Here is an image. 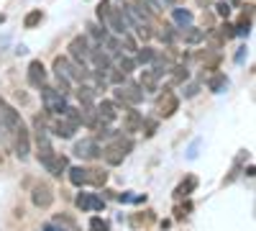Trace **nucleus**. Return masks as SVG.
<instances>
[{
  "instance_id": "obj_1",
  "label": "nucleus",
  "mask_w": 256,
  "mask_h": 231,
  "mask_svg": "<svg viewBox=\"0 0 256 231\" xmlns=\"http://www.w3.org/2000/svg\"><path fill=\"white\" fill-rule=\"evenodd\" d=\"M134 149V141L131 139H123L120 134H116L113 136V144H108L105 149L100 152V157L108 162L110 167H116V164H123V159H126V154Z\"/></svg>"
},
{
  "instance_id": "obj_2",
  "label": "nucleus",
  "mask_w": 256,
  "mask_h": 231,
  "mask_svg": "<svg viewBox=\"0 0 256 231\" xmlns=\"http://www.w3.org/2000/svg\"><path fill=\"white\" fill-rule=\"evenodd\" d=\"M41 100H44V108H46V113L64 116V111H67V100H64V95H62L56 88L41 85Z\"/></svg>"
},
{
  "instance_id": "obj_3",
  "label": "nucleus",
  "mask_w": 256,
  "mask_h": 231,
  "mask_svg": "<svg viewBox=\"0 0 256 231\" xmlns=\"http://www.w3.org/2000/svg\"><path fill=\"white\" fill-rule=\"evenodd\" d=\"M116 100L118 103H128V106H138V103L144 100V90L141 85H136V82H123V85L116 88Z\"/></svg>"
},
{
  "instance_id": "obj_4",
  "label": "nucleus",
  "mask_w": 256,
  "mask_h": 231,
  "mask_svg": "<svg viewBox=\"0 0 256 231\" xmlns=\"http://www.w3.org/2000/svg\"><path fill=\"white\" fill-rule=\"evenodd\" d=\"M90 41L84 39V36H74L72 41H70V57L74 59V65H80V67H84L88 65V59H90Z\"/></svg>"
},
{
  "instance_id": "obj_5",
  "label": "nucleus",
  "mask_w": 256,
  "mask_h": 231,
  "mask_svg": "<svg viewBox=\"0 0 256 231\" xmlns=\"http://www.w3.org/2000/svg\"><path fill=\"white\" fill-rule=\"evenodd\" d=\"M0 123H3L6 126V129L13 134L16 129H18V126L20 123H24V118H20V113L10 106V103L8 100H3V98H0Z\"/></svg>"
},
{
  "instance_id": "obj_6",
  "label": "nucleus",
  "mask_w": 256,
  "mask_h": 231,
  "mask_svg": "<svg viewBox=\"0 0 256 231\" xmlns=\"http://www.w3.org/2000/svg\"><path fill=\"white\" fill-rule=\"evenodd\" d=\"M177 111H180V98L172 90H164V95H159V100H156V113L162 118H172Z\"/></svg>"
},
{
  "instance_id": "obj_7",
  "label": "nucleus",
  "mask_w": 256,
  "mask_h": 231,
  "mask_svg": "<svg viewBox=\"0 0 256 231\" xmlns=\"http://www.w3.org/2000/svg\"><path fill=\"white\" fill-rule=\"evenodd\" d=\"M72 152H74V157H80V159H98L100 152H102V146L98 144V139H82V141L74 144Z\"/></svg>"
},
{
  "instance_id": "obj_8",
  "label": "nucleus",
  "mask_w": 256,
  "mask_h": 231,
  "mask_svg": "<svg viewBox=\"0 0 256 231\" xmlns=\"http://www.w3.org/2000/svg\"><path fill=\"white\" fill-rule=\"evenodd\" d=\"M13 136H16V157L24 162V159H28V154H31V141H28V131H26V126L20 123L18 129L13 131Z\"/></svg>"
},
{
  "instance_id": "obj_9",
  "label": "nucleus",
  "mask_w": 256,
  "mask_h": 231,
  "mask_svg": "<svg viewBox=\"0 0 256 231\" xmlns=\"http://www.w3.org/2000/svg\"><path fill=\"white\" fill-rule=\"evenodd\" d=\"M31 200L36 208H49L54 203V193H52V187L46 182H38L34 185V190H31Z\"/></svg>"
},
{
  "instance_id": "obj_10",
  "label": "nucleus",
  "mask_w": 256,
  "mask_h": 231,
  "mask_svg": "<svg viewBox=\"0 0 256 231\" xmlns=\"http://www.w3.org/2000/svg\"><path fill=\"white\" fill-rule=\"evenodd\" d=\"M28 82L34 88H41V85H46V67H44V62L41 59H34L31 65H28Z\"/></svg>"
},
{
  "instance_id": "obj_11",
  "label": "nucleus",
  "mask_w": 256,
  "mask_h": 231,
  "mask_svg": "<svg viewBox=\"0 0 256 231\" xmlns=\"http://www.w3.org/2000/svg\"><path fill=\"white\" fill-rule=\"evenodd\" d=\"M77 208H80V211H102L105 200L92 195V193H80L77 195Z\"/></svg>"
},
{
  "instance_id": "obj_12",
  "label": "nucleus",
  "mask_w": 256,
  "mask_h": 231,
  "mask_svg": "<svg viewBox=\"0 0 256 231\" xmlns=\"http://www.w3.org/2000/svg\"><path fill=\"white\" fill-rule=\"evenodd\" d=\"M98 118H100V123H113L116 118H118V106L113 100H102V103H98Z\"/></svg>"
},
{
  "instance_id": "obj_13",
  "label": "nucleus",
  "mask_w": 256,
  "mask_h": 231,
  "mask_svg": "<svg viewBox=\"0 0 256 231\" xmlns=\"http://www.w3.org/2000/svg\"><path fill=\"white\" fill-rule=\"evenodd\" d=\"M105 29H110L116 36H120V34H126L128 29H126V21H123V16H120V11L118 8H110V13H108V24H105Z\"/></svg>"
},
{
  "instance_id": "obj_14",
  "label": "nucleus",
  "mask_w": 256,
  "mask_h": 231,
  "mask_svg": "<svg viewBox=\"0 0 256 231\" xmlns=\"http://www.w3.org/2000/svg\"><path fill=\"white\" fill-rule=\"evenodd\" d=\"M52 131H54L56 136H62V139H72V136H74V131H77V126H74V123H70L67 118L62 116V118H56V121L52 123Z\"/></svg>"
},
{
  "instance_id": "obj_15",
  "label": "nucleus",
  "mask_w": 256,
  "mask_h": 231,
  "mask_svg": "<svg viewBox=\"0 0 256 231\" xmlns=\"http://www.w3.org/2000/svg\"><path fill=\"white\" fill-rule=\"evenodd\" d=\"M90 59H92L95 72L108 75V70H110V54H102L100 49H92V52H90Z\"/></svg>"
},
{
  "instance_id": "obj_16",
  "label": "nucleus",
  "mask_w": 256,
  "mask_h": 231,
  "mask_svg": "<svg viewBox=\"0 0 256 231\" xmlns=\"http://www.w3.org/2000/svg\"><path fill=\"white\" fill-rule=\"evenodd\" d=\"M141 118H144V116H141L138 111H134V108L126 111V116H123V131H126V134H136V131L141 129Z\"/></svg>"
},
{
  "instance_id": "obj_17",
  "label": "nucleus",
  "mask_w": 256,
  "mask_h": 231,
  "mask_svg": "<svg viewBox=\"0 0 256 231\" xmlns=\"http://www.w3.org/2000/svg\"><path fill=\"white\" fill-rule=\"evenodd\" d=\"M141 90L144 93H156L159 90V77L152 70H141Z\"/></svg>"
},
{
  "instance_id": "obj_18",
  "label": "nucleus",
  "mask_w": 256,
  "mask_h": 231,
  "mask_svg": "<svg viewBox=\"0 0 256 231\" xmlns=\"http://www.w3.org/2000/svg\"><path fill=\"white\" fill-rule=\"evenodd\" d=\"M152 65V72L156 75V77H162V75H166L169 72V67H172V62H169L164 54H154V59L148 62Z\"/></svg>"
},
{
  "instance_id": "obj_19",
  "label": "nucleus",
  "mask_w": 256,
  "mask_h": 231,
  "mask_svg": "<svg viewBox=\"0 0 256 231\" xmlns=\"http://www.w3.org/2000/svg\"><path fill=\"white\" fill-rule=\"evenodd\" d=\"M172 18L180 29H190L192 26V11L187 8H172Z\"/></svg>"
},
{
  "instance_id": "obj_20",
  "label": "nucleus",
  "mask_w": 256,
  "mask_h": 231,
  "mask_svg": "<svg viewBox=\"0 0 256 231\" xmlns=\"http://www.w3.org/2000/svg\"><path fill=\"white\" fill-rule=\"evenodd\" d=\"M195 187H198V177L195 175H190L184 182H180L177 185V190H174V198H187L192 190H195Z\"/></svg>"
},
{
  "instance_id": "obj_21",
  "label": "nucleus",
  "mask_w": 256,
  "mask_h": 231,
  "mask_svg": "<svg viewBox=\"0 0 256 231\" xmlns=\"http://www.w3.org/2000/svg\"><path fill=\"white\" fill-rule=\"evenodd\" d=\"M226 88H228V77L220 75V72H216V75L208 80V90H210V93H223Z\"/></svg>"
},
{
  "instance_id": "obj_22",
  "label": "nucleus",
  "mask_w": 256,
  "mask_h": 231,
  "mask_svg": "<svg viewBox=\"0 0 256 231\" xmlns=\"http://www.w3.org/2000/svg\"><path fill=\"white\" fill-rule=\"evenodd\" d=\"M70 170V164H67V157H54L52 159V164L46 167V172H52L54 177H62L64 172Z\"/></svg>"
},
{
  "instance_id": "obj_23",
  "label": "nucleus",
  "mask_w": 256,
  "mask_h": 231,
  "mask_svg": "<svg viewBox=\"0 0 256 231\" xmlns=\"http://www.w3.org/2000/svg\"><path fill=\"white\" fill-rule=\"evenodd\" d=\"M77 98H80L82 106H92V103H95V88H90V85H84V82H80Z\"/></svg>"
},
{
  "instance_id": "obj_24",
  "label": "nucleus",
  "mask_w": 256,
  "mask_h": 231,
  "mask_svg": "<svg viewBox=\"0 0 256 231\" xmlns=\"http://www.w3.org/2000/svg\"><path fill=\"white\" fill-rule=\"evenodd\" d=\"M70 182L72 185H77V187H82V185H88V170L84 167H70Z\"/></svg>"
},
{
  "instance_id": "obj_25",
  "label": "nucleus",
  "mask_w": 256,
  "mask_h": 231,
  "mask_svg": "<svg viewBox=\"0 0 256 231\" xmlns=\"http://www.w3.org/2000/svg\"><path fill=\"white\" fill-rule=\"evenodd\" d=\"M105 182H108V172H105V170H88V185L102 187Z\"/></svg>"
},
{
  "instance_id": "obj_26",
  "label": "nucleus",
  "mask_w": 256,
  "mask_h": 231,
  "mask_svg": "<svg viewBox=\"0 0 256 231\" xmlns=\"http://www.w3.org/2000/svg\"><path fill=\"white\" fill-rule=\"evenodd\" d=\"M251 16H254V11H251L248 16L244 13L241 21H238L236 26H233V29H236V36H248V34H251Z\"/></svg>"
},
{
  "instance_id": "obj_27",
  "label": "nucleus",
  "mask_w": 256,
  "mask_h": 231,
  "mask_svg": "<svg viewBox=\"0 0 256 231\" xmlns=\"http://www.w3.org/2000/svg\"><path fill=\"white\" fill-rule=\"evenodd\" d=\"M154 54L156 52L152 47H141V49H136V59L134 62H136V65H148V62L154 59Z\"/></svg>"
},
{
  "instance_id": "obj_28",
  "label": "nucleus",
  "mask_w": 256,
  "mask_h": 231,
  "mask_svg": "<svg viewBox=\"0 0 256 231\" xmlns=\"http://www.w3.org/2000/svg\"><path fill=\"white\" fill-rule=\"evenodd\" d=\"M88 34L98 41V47H102V41L108 39V31H105L102 26H98V24H88Z\"/></svg>"
},
{
  "instance_id": "obj_29",
  "label": "nucleus",
  "mask_w": 256,
  "mask_h": 231,
  "mask_svg": "<svg viewBox=\"0 0 256 231\" xmlns=\"http://www.w3.org/2000/svg\"><path fill=\"white\" fill-rule=\"evenodd\" d=\"M110 3H108V0H102V3L98 6V11H95V16H98V24L105 29V24H108V13H110Z\"/></svg>"
},
{
  "instance_id": "obj_30",
  "label": "nucleus",
  "mask_w": 256,
  "mask_h": 231,
  "mask_svg": "<svg viewBox=\"0 0 256 231\" xmlns=\"http://www.w3.org/2000/svg\"><path fill=\"white\" fill-rule=\"evenodd\" d=\"M41 21H44V13H41V11L36 8V11H31V13L24 18V26H26V29H36V26L41 24Z\"/></svg>"
},
{
  "instance_id": "obj_31",
  "label": "nucleus",
  "mask_w": 256,
  "mask_h": 231,
  "mask_svg": "<svg viewBox=\"0 0 256 231\" xmlns=\"http://www.w3.org/2000/svg\"><path fill=\"white\" fill-rule=\"evenodd\" d=\"M54 223H56L62 231H80V228H77V223H74L70 216H64V213H62V216H56V218H54Z\"/></svg>"
},
{
  "instance_id": "obj_32",
  "label": "nucleus",
  "mask_w": 256,
  "mask_h": 231,
  "mask_svg": "<svg viewBox=\"0 0 256 231\" xmlns=\"http://www.w3.org/2000/svg\"><path fill=\"white\" fill-rule=\"evenodd\" d=\"M202 39H205V31H202V29H192V26H190V31L184 34V41H187V44H200Z\"/></svg>"
},
{
  "instance_id": "obj_33",
  "label": "nucleus",
  "mask_w": 256,
  "mask_h": 231,
  "mask_svg": "<svg viewBox=\"0 0 256 231\" xmlns=\"http://www.w3.org/2000/svg\"><path fill=\"white\" fill-rule=\"evenodd\" d=\"M64 118H67L70 123H74L77 129L82 126V111H77V108H72V106H67V111H64Z\"/></svg>"
},
{
  "instance_id": "obj_34",
  "label": "nucleus",
  "mask_w": 256,
  "mask_h": 231,
  "mask_svg": "<svg viewBox=\"0 0 256 231\" xmlns=\"http://www.w3.org/2000/svg\"><path fill=\"white\" fill-rule=\"evenodd\" d=\"M156 126H159V123H156L154 118H141V129H138V131H144V136H154V134H156Z\"/></svg>"
},
{
  "instance_id": "obj_35",
  "label": "nucleus",
  "mask_w": 256,
  "mask_h": 231,
  "mask_svg": "<svg viewBox=\"0 0 256 231\" xmlns=\"http://www.w3.org/2000/svg\"><path fill=\"white\" fill-rule=\"evenodd\" d=\"M90 231H110V223L102 221L100 216H95V218H90Z\"/></svg>"
},
{
  "instance_id": "obj_36",
  "label": "nucleus",
  "mask_w": 256,
  "mask_h": 231,
  "mask_svg": "<svg viewBox=\"0 0 256 231\" xmlns=\"http://www.w3.org/2000/svg\"><path fill=\"white\" fill-rule=\"evenodd\" d=\"M118 70L128 75V72H134V70H136V62H134V59H128V57H120V59H118Z\"/></svg>"
},
{
  "instance_id": "obj_37",
  "label": "nucleus",
  "mask_w": 256,
  "mask_h": 231,
  "mask_svg": "<svg viewBox=\"0 0 256 231\" xmlns=\"http://www.w3.org/2000/svg\"><path fill=\"white\" fill-rule=\"evenodd\" d=\"M56 90H59L62 95H67V93L72 90V85H70V77H64V75H56Z\"/></svg>"
},
{
  "instance_id": "obj_38",
  "label": "nucleus",
  "mask_w": 256,
  "mask_h": 231,
  "mask_svg": "<svg viewBox=\"0 0 256 231\" xmlns=\"http://www.w3.org/2000/svg\"><path fill=\"white\" fill-rule=\"evenodd\" d=\"M169 72H172V75H174V80H180V82H184V80L190 77L187 67H182V65H177V67H169Z\"/></svg>"
},
{
  "instance_id": "obj_39",
  "label": "nucleus",
  "mask_w": 256,
  "mask_h": 231,
  "mask_svg": "<svg viewBox=\"0 0 256 231\" xmlns=\"http://www.w3.org/2000/svg\"><path fill=\"white\" fill-rule=\"evenodd\" d=\"M108 75H110V82H113V85H123V82H126V72H120V70H108Z\"/></svg>"
},
{
  "instance_id": "obj_40",
  "label": "nucleus",
  "mask_w": 256,
  "mask_h": 231,
  "mask_svg": "<svg viewBox=\"0 0 256 231\" xmlns=\"http://www.w3.org/2000/svg\"><path fill=\"white\" fill-rule=\"evenodd\" d=\"M220 34H223V39L228 41V39H233V36H236V29H233V24H228V21H226V24L220 26Z\"/></svg>"
},
{
  "instance_id": "obj_41",
  "label": "nucleus",
  "mask_w": 256,
  "mask_h": 231,
  "mask_svg": "<svg viewBox=\"0 0 256 231\" xmlns=\"http://www.w3.org/2000/svg\"><path fill=\"white\" fill-rule=\"evenodd\" d=\"M159 39H162V41H166V44H172V41H174V31H172V26H166V29L159 34Z\"/></svg>"
},
{
  "instance_id": "obj_42",
  "label": "nucleus",
  "mask_w": 256,
  "mask_h": 231,
  "mask_svg": "<svg viewBox=\"0 0 256 231\" xmlns=\"http://www.w3.org/2000/svg\"><path fill=\"white\" fill-rule=\"evenodd\" d=\"M216 8H218V16L220 18H228L230 16V3H226V0H223V3H218Z\"/></svg>"
},
{
  "instance_id": "obj_43",
  "label": "nucleus",
  "mask_w": 256,
  "mask_h": 231,
  "mask_svg": "<svg viewBox=\"0 0 256 231\" xmlns=\"http://www.w3.org/2000/svg\"><path fill=\"white\" fill-rule=\"evenodd\" d=\"M187 211H192V205H190V203H184V205H180V208H177V211H174V213H177V218H182V216H187Z\"/></svg>"
},
{
  "instance_id": "obj_44",
  "label": "nucleus",
  "mask_w": 256,
  "mask_h": 231,
  "mask_svg": "<svg viewBox=\"0 0 256 231\" xmlns=\"http://www.w3.org/2000/svg\"><path fill=\"white\" fill-rule=\"evenodd\" d=\"M152 6H156V8H169L172 6V0H148Z\"/></svg>"
},
{
  "instance_id": "obj_45",
  "label": "nucleus",
  "mask_w": 256,
  "mask_h": 231,
  "mask_svg": "<svg viewBox=\"0 0 256 231\" xmlns=\"http://www.w3.org/2000/svg\"><path fill=\"white\" fill-rule=\"evenodd\" d=\"M41 231H62V228H59V226L52 221V223H44V226H41Z\"/></svg>"
},
{
  "instance_id": "obj_46",
  "label": "nucleus",
  "mask_w": 256,
  "mask_h": 231,
  "mask_svg": "<svg viewBox=\"0 0 256 231\" xmlns=\"http://www.w3.org/2000/svg\"><path fill=\"white\" fill-rule=\"evenodd\" d=\"M244 57H246V47H241V49L236 52V62H238V65H241V62H244Z\"/></svg>"
},
{
  "instance_id": "obj_47",
  "label": "nucleus",
  "mask_w": 256,
  "mask_h": 231,
  "mask_svg": "<svg viewBox=\"0 0 256 231\" xmlns=\"http://www.w3.org/2000/svg\"><path fill=\"white\" fill-rule=\"evenodd\" d=\"M195 93H198V85H187V93H184L187 98H192V95H195Z\"/></svg>"
},
{
  "instance_id": "obj_48",
  "label": "nucleus",
  "mask_w": 256,
  "mask_h": 231,
  "mask_svg": "<svg viewBox=\"0 0 256 231\" xmlns=\"http://www.w3.org/2000/svg\"><path fill=\"white\" fill-rule=\"evenodd\" d=\"M195 3H198V6H205V8H208V6L212 3V0H195Z\"/></svg>"
},
{
  "instance_id": "obj_49",
  "label": "nucleus",
  "mask_w": 256,
  "mask_h": 231,
  "mask_svg": "<svg viewBox=\"0 0 256 231\" xmlns=\"http://www.w3.org/2000/svg\"><path fill=\"white\" fill-rule=\"evenodd\" d=\"M230 3H233V6H238V3H241V0H230Z\"/></svg>"
},
{
  "instance_id": "obj_50",
  "label": "nucleus",
  "mask_w": 256,
  "mask_h": 231,
  "mask_svg": "<svg viewBox=\"0 0 256 231\" xmlns=\"http://www.w3.org/2000/svg\"><path fill=\"white\" fill-rule=\"evenodd\" d=\"M3 21H6V16H3V13H0V24H3Z\"/></svg>"
}]
</instances>
